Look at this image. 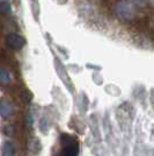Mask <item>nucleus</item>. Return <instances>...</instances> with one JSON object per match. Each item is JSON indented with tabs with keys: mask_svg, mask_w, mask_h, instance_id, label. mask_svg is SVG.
<instances>
[{
	"mask_svg": "<svg viewBox=\"0 0 154 156\" xmlns=\"http://www.w3.org/2000/svg\"><path fill=\"white\" fill-rule=\"evenodd\" d=\"M116 14L123 20H131L135 16V11L131 6V4H129L128 1H118L115 6Z\"/></svg>",
	"mask_w": 154,
	"mask_h": 156,
	"instance_id": "2",
	"label": "nucleus"
},
{
	"mask_svg": "<svg viewBox=\"0 0 154 156\" xmlns=\"http://www.w3.org/2000/svg\"><path fill=\"white\" fill-rule=\"evenodd\" d=\"M15 147L12 142H5L1 147V156H14Z\"/></svg>",
	"mask_w": 154,
	"mask_h": 156,
	"instance_id": "5",
	"label": "nucleus"
},
{
	"mask_svg": "<svg viewBox=\"0 0 154 156\" xmlns=\"http://www.w3.org/2000/svg\"><path fill=\"white\" fill-rule=\"evenodd\" d=\"M7 43H8V46L11 47L13 50H20V49H22L25 44H26V40L25 37H22L21 35L19 34H9L8 36H7Z\"/></svg>",
	"mask_w": 154,
	"mask_h": 156,
	"instance_id": "3",
	"label": "nucleus"
},
{
	"mask_svg": "<svg viewBox=\"0 0 154 156\" xmlns=\"http://www.w3.org/2000/svg\"><path fill=\"white\" fill-rule=\"evenodd\" d=\"M135 5H137V6H140V7H142V6H145L146 4H147V0H131Z\"/></svg>",
	"mask_w": 154,
	"mask_h": 156,
	"instance_id": "8",
	"label": "nucleus"
},
{
	"mask_svg": "<svg viewBox=\"0 0 154 156\" xmlns=\"http://www.w3.org/2000/svg\"><path fill=\"white\" fill-rule=\"evenodd\" d=\"M13 112V107L9 104V101L7 100H1L0 101V117L2 119H7L12 115Z\"/></svg>",
	"mask_w": 154,
	"mask_h": 156,
	"instance_id": "4",
	"label": "nucleus"
},
{
	"mask_svg": "<svg viewBox=\"0 0 154 156\" xmlns=\"http://www.w3.org/2000/svg\"><path fill=\"white\" fill-rule=\"evenodd\" d=\"M62 148L56 156H78L79 153V142L74 136L69 134H63L60 137Z\"/></svg>",
	"mask_w": 154,
	"mask_h": 156,
	"instance_id": "1",
	"label": "nucleus"
},
{
	"mask_svg": "<svg viewBox=\"0 0 154 156\" xmlns=\"http://www.w3.org/2000/svg\"><path fill=\"white\" fill-rule=\"evenodd\" d=\"M11 12V5L7 1H1L0 2V13L8 14Z\"/></svg>",
	"mask_w": 154,
	"mask_h": 156,
	"instance_id": "7",
	"label": "nucleus"
},
{
	"mask_svg": "<svg viewBox=\"0 0 154 156\" xmlns=\"http://www.w3.org/2000/svg\"><path fill=\"white\" fill-rule=\"evenodd\" d=\"M0 83L4 85H8L11 83V75L5 69H0Z\"/></svg>",
	"mask_w": 154,
	"mask_h": 156,
	"instance_id": "6",
	"label": "nucleus"
}]
</instances>
